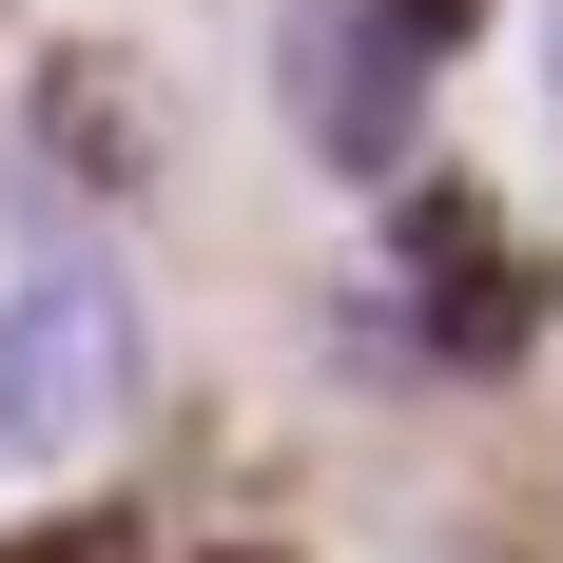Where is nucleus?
<instances>
[{
    "instance_id": "f257e3e1",
    "label": "nucleus",
    "mask_w": 563,
    "mask_h": 563,
    "mask_svg": "<svg viewBox=\"0 0 563 563\" xmlns=\"http://www.w3.org/2000/svg\"><path fill=\"white\" fill-rule=\"evenodd\" d=\"M117 408H136V291L98 253H58V273L0 291V506L58 486L78 448H117Z\"/></svg>"
},
{
    "instance_id": "f03ea898",
    "label": "nucleus",
    "mask_w": 563,
    "mask_h": 563,
    "mask_svg": "<svg viewBox=\"0 0 563 563\" xmlns=\"http://www.w3.org/2000/svg\"><path fill=\"white\" fill-rule=\"evenodd\" d=\"M428 40H448V20H408V0H311V20H291V117H311V156L389 175L408 98H428Z\"/></svg>"
},
{
    "instance_id": "7ed1b4c3",
    "label": "nucleus",
    "mask_w": 563,
    "mask_h": 563,
    "mask_svg": "<svg viewBox=\"0 0 563 563\" xmlns=\"http://www.w3.org/2000/svg\"><path fill=\"white\" fill-rule=\"evenodd\" d=\"M408 273H428V311H448V350H506V253H486V233H466L448 195L408 214Z\"/></svg>"
},
{
    "instance_id": "20e7f679",
    "label": "nucleus",
    "mask_w": 563,
    "mask_h": 563,
    "mask_svg": "<svg viewBox=\"0 0 563 563\" xmlns=\"http://www.w3.org/2000/svg\"><path fill=\"white\" fill-rule=\"evenodd\" d=\"M525 98H544V156H563V0L525 20Z\"/></svg>"
},
{
    "instance_id": "39448f33",
    "label": "nucleus",
    "mask_w": 563,
    "mask_h": 563,
    "mask_svg": "<svg viewBox=\"0 0 563 563\" xmlns=\"http://www.w3.org/2000/svg\"><path fill=\"white\" fill-rule=\"evenodd\" d=\"M0 563H117V544H98V525H58V544H0Z\"/></svg>"
}]
</instances>
